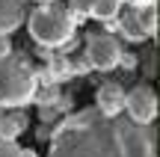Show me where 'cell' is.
Masks as SVG:
<instances>
[{
  "mask_svg": "<svg viewBox=\"0 0 160 157\" xmlns=\"http://www.w3.org/2000/svg\"><path fill=\"white\" fill-rule=\"evenodd\" d=\"M24 157H36V151H30V148H24Z\"/></svg>",
  "mask_w": 160,
  "mask_h": 157,
  "instance_id": "cell-16",
  "label": "cell"
},
{
  "mask_svg": "<svg viewBox=\"0 0 160 157\" xmlns=\"http://www.w3.org/2000/svg\"><path fill=\"white\" fill-rule=\"evenodd\" d=\"M125 0H68V9L77 18H95V21H113Z\"/></svg>",
  "mask_w": 160,
  "mask_h": 157,
  "instance_id": "cell-7",
  "label": "cell"
},
{
  "mask_svg": "<svg viewBox=\"0 0 160 157\" xmlns=\"http://www.w3.org/2000/svg\"><path fill=\"white\" fill-rule=\"evenodd\" d=\"M12 119H15V125L21 128V134L27 130V125H30V119H27V113H12Z\"/></svg>",
  "mask_w": 160,
  "mask_h": 157,
  "instance_id": "cell-14",
  "label": "cell"
},
{
  "mask_svg": "<svg viewBox=\"0 0 160 157\" xmlns=\"http://www.w3.org/2000/svg\"><path fill=\"white\" fill-rule=\"evenodd\" d=\"M39 92V77L24 53L0 56V110L27 107Z\"/></svg>",
  "mask_w": 160,
  "mask_h": 157,
  "instance_id": "cell-3",
  "label": "cell"
},
{
  "mask_svg": "<svg viewBox=\"0 0 160 157\" xmlns=\"http://www.w3.org/2000/svg\"><path fill=\"white\" fill-rule=\"evenodd\" d=\"M0 116H3V110H0Z\"/></svg>",
  "mask_w": 160,
  "mask_h": 157,
  "instance_id": "cell-18",
  "label": "cell"
},
{
  "mask_svg": "<svg viewBox=\"0 0 160 157\" xmlns=\"http://www.w3.org/2000/svg\"><path fill=\"white\" fill-rule=\"evenodd\" d=\"M36 3H39V6H48V3H53V0H36Z\"/></svg>",
  "mask_w": 160,
  "mask_h": 157,
  "instance_id": "cell-17",
  "label": "cell"
},
{
  "mask_svg": "<svg viewBox=\"0 0 160 157\" xmlns=\"http://www.w3.org/2000/svg\"><path fill=\"white\" fill-rule=\"evenodd\" d=\"M119 65H122V68H128V71H131V68H137V56H133V53H125V51H122Z\"/></svg>",
  "mask_w": 160,
  "mask_h": 157,
  "instance_id": "cell-13",
  "label": "cell"
},
{
  "mask_svg": "<svg viewBox=\"0 0 160 157\" xmlns=\"http://www.w3.org/2000/svg\"><path fill=\"white\" fill-rule=\"evenodd\" d=\"M48 140L45 157H157V130L151 125H133L125 113L107 119L95 107L59 119Z\"/></svg>",
  "mask_w": 160,
  "mask_h": 157,
  "instance_id": "cell-1",
  "label": "cell"
},
{
  "mask_svg": "<svg viewBox=\"0 0 160 157\" xmlns=\"http://www.w3.org/2000/svg\"><path fill=\"white\" fill-rule=\"evenodd\" d=\"M95 110L107 119H116L125 113V89L116 80H104L95 92Z\"/></svg>",
  "mask_w": 160,
  "mask_h": 157,
  "instance_id": "cell-6",
  "label": "cell"
},
{
  "mask_svg": "<svg viewBox=\"0 0 160 157\" xmlns=\"http://www.w3.org/2000/svg\"><path fill=\"white\" fill-rule=\"evenodd\" d=\"M86 62L95 71H113L119 68L122 59V45L116 42V36H110L107 30H98V33L86 36Z\"/></svg>",
  "mask_w": 160,
  "mask_h": 157,
  "instance_id": "cell-4",
  "label": "cell"
},
{
  "mask_svg": "<svg viewBox=\"0 0 160 157\" xmlns=\"http://www.w3.org/2000/svg\"><path fill=\"white\" fill-rule=\"evenodd\" d=\"M110 24V30H116L119 36H125L128 42H145V36H142V30H139V24H137V6H122L119 9V15L113 18V21H107ZM107 30V33H110Z\"/></svg>",
  "mask_w": 160,
  "mask_h": 157,
  "instance_id": "cell-8",
  "label": "cell"
},
{
  "mask_svg": "<svg viewBox=\"0 0 160 157\" xmlns=\"http://www.w3.org/2000/svg\"><path fill=\"white\" fill-rule=\"evenodd\" d=\"M0 157H24V148H18L15 142H3L0 140Z\"/></svg>",
  "mask_w": 160,
  "mask_h": 157,
  "instance_id": "cell-12",
  "label": "cell"
},
{
  "mask_svg": "<svg viewBox=\"0 0 160 157\" xmlns=\"http://www.w3.org/2000/svg\"><path fill=\"white\" fill-rule=\"evenodd\" d=\"M12 53V42H9V36H0V56H9Z\"/></svg>",
  "mask_w": 160,
  "mask_h": 157,
  "instance_id": "cell-15",
  "label": "cell"
},
{
  "mask_svg": "<svg viewBox=\"0 0 160 157\" xmlns=\"http://www.w3.org/2000/svg\"><path fill=\"white\" fill-rule=\"evenodd\" d=\"M80 18L68 6H59V3H48L39 6L27 15V30L30 36L36 39V45L42 47H62L74 39V30H77Z\"/></svg>",
  "mask_w": 160,
  "mask_h": 157,
  "instance_id": "cell-2",
  "label": "cell"
},
{
  "mask_svg": "<svg viewBox=\"0 0 160 157\" xmlns=\"http://www.w3.org/2000/svg\"><path fill=\"white\" fill-rule=\"evenodd\" d=\"M125 116L133 125H151L157 119V95L148 83H139L125 92Z\"/></svg>",
  "mask_w": 160,
  "mask_h": 157,
  "instance_id": "cell-5",
  "label": "cell"
},
{
  "mask_svg": "<svg viewBox=\"0 0 160 157\" xmlns=\"http://www.w3.org/2000/svg\"><path fill=\"white\" fill-rule=\"evenodd\" d=\"M137 24H139V30H142L145 39L157 36V3H142V6H137Z\"/></svg>",
  "mask_w": 160,
  "mask_h": 157,
  "instance_id": "cell-10",
  "label": "cell"
},
{
  "mask_svg": "<svg viewBox=\"0 0 160 157\" xmlns=\"http://www.w3.org/2000/svg\"><path fill=\"white\" fill-rule=\"evenodd\" d=\"M24 0H0V36H9L24 24Z\"/></svg>",
  "mask_w": 160,
  "mask_h": 157,
  "instance_id": "cell-9",
  "label": "cell"
},
{
  "mask_svg": "<svg viewBox=\"0 0 160 157\" xmlns=\"http://www.w3.org/2000/svg\"><path fill=\"white\" fill-rule=\"evenodd\" d=\"M18 136H21V128L15 125V119L12 116H0V140L3 142H15Z\"/></svg>",
  "mask_w": 160,
  "mask_h": 157,
  "instance_id": "cell-11",
  "label": "cell"
}]
</instances>
